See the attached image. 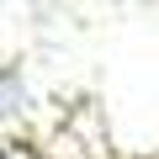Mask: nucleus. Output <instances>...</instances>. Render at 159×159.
<instances>
[{
	"mask_svg": "<svg viewBox=\"0 0 159 159\" xmlns=\"http://www.w3.org/2000/svg\"><path fill=\"white\" fill-rule=\"evenodd\" d=\"M0 159H11V154H0Z\"/></svg>",
	"mask_w": 159,
	"mask_h": 159,
	"instance_id": "obj_1",
	"label": "nucleus"
}]
</instances>
